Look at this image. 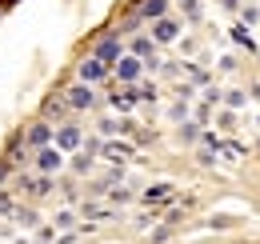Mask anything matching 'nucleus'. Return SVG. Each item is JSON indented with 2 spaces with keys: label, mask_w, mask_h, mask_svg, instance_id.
I'll list each match as a JSON object with an SVG mask.
<instances>
[{
  "label": "nucleus",
  "mask_w": 260,
  "mask_h": 244,
  "mask_svg": "<svg viewBox=\"0 0 260 244\" xmlns=\"http://www.w3.org/2000/svg\"><path fill=\"white\" fill-rule=\"evenodd\" d=\"M12 176H16V164H12L8 156H0V188H4V184L12 180Z\"/></svg>",
  "instance_id": "obj_26"
},
{
  "label": "nucleus",
  "mask_w": 260,
  "mask_h": 244,
  "mask_svg": "<svg viewBox=\"0 0 260 244\" xmlns=\"http://www.w3.org/2000/svg\"><path fill=\"white\" fill-rule=\"evenodd\" d=\"M140 104V88L136 84H124V88L108 92V108H116V112H132Z\"/></svg>",
  "instance_id": "obj_11"
},
{
  "label": "nucleus",
  "mask_w": 260,
  "mask_h": 244,
  "mask_svg": "<svg viewBox=\"0 0 260 244\" xmlns=\"http://www.w3.org/2000/svg\"><path fill=\"white\" fill-rule=\"evenodd\" d=\"M96 132H100V136H116V132H132V124L120 120V116H100Z\"/></svg>",
  "instance_id": "obj_17"
},
{
  "label": "nucleus",
  "mask_w": 260,
  "mask_h": 244,
  "mask_svg": "<svg viewBox=\"0 0 260 244\" xmlns=\"http://www.w3.org/2000/svg\"><path fill=\"white\" fill-rule=\"evenodd\" d=\"M12 220L24 224V228H32L36 220H40V212H36V208H12Z\"/></svg>",
  "instance_id": "obj_23"
},
{
  "label": "nucleus",
  "mask_w": 260,
  "mask_h": 244,
  "mask_svg": "<svg viewBox=\"0 0 260 244\" xmlns=\"http://www.w3.org/2000/svg\"><path fill=\"white\" fill-rule=\"evenodd\" d=\"M172 196H176L172 184H152V188H144L140 200H144V204H164V200H172Z\"/></svg>",
  "instance_id": "obj_16"
},
{
  "label": "nucleus",
  "mask_w": 260,
  "mask_h": 244,
  "mask_svg": "<svg viewBox=\"0 0 260 244\" xmlns=\"http://www.w3.org/2000/svg\"><path fill=\"white\" fill-rule=\"evenodd\" d=\"M96 136H100V132H96ZM96 156H104L108 164H124V160H132V156H136V148H132V144H120V140H104V136H100Z\"/></svg>",
  "instance_id": "obj_8"
},
{
  "label": "nucleus",
  "mask_w": 260,
  "mask_h": 244,
  "mask_svg": "<svg viewBox=\"0 0 260 244\" xmlns=\"http://www.w3.org/2000/svg\"><path fill=\"white\" fill-rule=\"evenodd\" d=\"M76 236H80V232H72V228H68L64 236H56V240H52V244H76Z\"/></svg>",
  "instance_id": "obj_34"
},
{
  "label": "nucleus",
  "mask_w": 260,
  "mask_h": 244,
  "mask_svg": "<svg viewBox=\"0 0 260 244\" xmlns=\"http://www.w3.org/2000/svg\"><path fill=\"white\" fill-rule=\"evenodd\" d=\"M80 216H88V220H116V208L112 204H100V200H84Z\"/></svg>",
  "instance_id": "obj_15"
},
{
  "label": "nucleus",
  "mask_w": 260,
  "mask_h": 244,
  "mask_svg": "<svg viewBox=\"0 0 260 244\" xmlns=\"http://www.w3.org/2000/svg\"><path fill=\"white\" fill-rule=\"evenodd\" d=\"M168 236H172V224H160V228L152 232V244H164V240H168Z\"/></svg>",
  "instance_id": "obj_33"
},
{
  "label": "nucleus",
  "mask_w": 260,
  "mask_h": 244,
  "mask_svg": "<svg viewBox=\"0 0 260 244\" xmlns=\"http://www.w3.org/2000/svg\"><path fill=\"white\" fill-rule=\"evenodd\" d=\"M0 16H4V12H0Z\"/></svg>",
  "instance_id": "obj_37"
},
{
  "label": "nucleus",
  "mask_w": 260,
  "mask_h": 244,
  "mask_svg": "<svg viewBox=\"0 0 260 244\" xmlns=\"http://www.w3.org/2000/svg\"><path fill=\"white\" fill-rule=\"evenodd\" d=\"M76 80H84V84H104V80H112V68L96 56H84V60L76 64Z\"/></svg>",
  "instance_id": "obj_4"
},
{
  "label": "nucleus",
  "mask_w": 260,
  "mask_h": 244,
  "mask_svg": "<svg viewBox=\"0 0 260 244\" xmlns=\"http://www.w3.org/2000/svg\"><path fill=\"white\" fill-rule=\"evenodd\" d=\"M180 28H184V24H180L176 16H160V20H152V32H148V36H152L156 44H176V40H180Z\"/></svg>",
  "instance_id": "obj_9"
},
{
  "label": "nucleus",
  "mask_w": 260,
  "mask_h": 244,
  "mask_svg": "<svg viewBox=\"0 0 260 244\" xmlns=\"http://www.w3.org/2000/svg\"><path fill=\"white\" fill-rule=\"evenodd\" d=\"M12 208H16V196L8 188H0V216H12Z\"/></svg>",
  "instance_id": "obj_27"
},
{
  "label": "nucleus",
  "mask_w": 260,
  "mask_h": 244,
  "mask_svg": "<svg viewBox=\"0 0 260 244\" xmlns=\"http://www.w3.org/2000/svg\"><path fill=\"white\" fill-rule=\"evenodd\" d=\"M52 144H56L60 152H80V144H84V132H80L76 124L68 120V124H60V128L52 132Z\"/></svg>",
  "instance_id": "obj_6"
},
{
  "label": "nucleus",
  "mask_w": 260,
  "mask_h": 244,
  "mask_svg": "<svg viewBox=\"0 0 260 244\" xmlns=\"http://www.w3.org/2000/svg\"><path fill=\"white\" fill-rule=\"evenodd\" d=\"M92 56H96V60H104L108 68H112V64H116L120 56H124V40H120L116 32H104V36H100L96 44H92Z\"/></svg>",
  "instance_id": "obj_3"
},
{
  "label": "nucleus",
  "mask_w": 260,
  "mask_h": 244,
  "mask_svg": "<svg viewBox=\"0 0 260 244\" xmlns=\"http://www.w3.org/2000/svg\"><path fill=\"white\" fill-rule=\"evenodd\" d=\"M140 100H156V88L152 84H140Z\"/></svg>",
  "instance_id": "obj_36"
},
{
  "label": "nucleus",
  "mask_w": 260,
  "mask_h": 244,
  "mask_svg": "<svg viewBox=\"0 0 260 244\" xmlns=\"http://www.w3.org/2000/svg\"><path fill=\"white\" fill-rule=\"evenodd\" d=\"M28 152H32V148L24 144V136H12V140H8V148H4L8 160H28Z\"/></svg>",
  "instance_id": "obj_19"
},
{
  "label": "nucleus",
  "mask_w": 260,
  "mask_h": 244,
  "mask_svg": "<svg viewBox=\"0 0 260 244\" xmlns=\"http://www.w3.org/2000/svg\"><path fill=\"white\" fill-rule=\"evenodd\" d=\"M240 20H244V24H256V20H260V8H256V4H244V8H240Z\"/></svg>",
  "instance_id": "obj_30"
},
{
  "label": "nucleus",
  "mask_w": 260,
  "mask_h": 244,
  "mask_svg": "<svg viewBox=\"0 0 260 244\" xmlns=\"http://www.w3.org/2000/svg\"><path fill=\"white\" fill-rule=\"evenodd\" d=\"M196 124H200V128H204V124L212 120V104H196V116H192Z\"/></svg>",
  "instance_id": "obj_31"
},
{
  "label": "nucleus",
  "mask_w": 260,
  "mask_h": 244,
  "mask_svg": "<svg viewBox=\"0 0 260 244\" xmlns=\"http://www.w3.org/2000/svg\"><path fill=\"white\" fill-rule=\"evenodd\" d=\"M168 116H172L176 124H184V120H188V104H184V100H176V104L168 108Z\"/></svg>",
  "instance_id": "obj_28"
},
{
  "label": "nucleus",
  "mask_w": 260,
  "mask_h": 244,
  "mask_svg": "<svg viewBox=\"0 0 260 244\" xmlns=\"http://www.w3.org/2000/svg\"><path fill=\"white\" fill-rule=\"evenodd\" d=\"M140 24H144V20L132 12V16H124V24H120V28H112V32H116V36H136V28H140Z\"/></svg>",
  "instance_id": "obj_25"
},
{
  "label": "nucleus",
  "mask_w": 260,
  "mask_h": 244,
  "mask_svg": "<svg viewBox=\"0 0 260 244\" xmlns=\"http://www.w3.org/2000/svg\"><path fill=\"white\" fill-rule=\"evenodd\" d=\"M112 76H116L120 84H136V80L144 76V60H140V56H132V52H124L120 60L112 64Z\"/></svg>",
  "instance_id": "obj_5"
},
{
  "label": "nucleus",
  "mask_w": 260,
  "mask_h": 244,
  "mask_svg": "<svg viewBox=\"0 0 260 244\" xmlns=\"http://www.w3.org/2000/svg\"><path fill=\"white\" fill-rule=\"evenodd\" d=\"M180 140H184V144H200V124L184 120V124H180Z\"/></svg>",
  "instance_id": "obj_22"
},
{
  "label": "nucleus",
  "mask_w": 260,
  "mask_h": 244,
  "mask_svg": "<svg viewBox=\"0 0 260 244\" xmlns=\"http://www.w3.org/2000/svg\"><path fill=\"white\" fill-rule=\"evenodd\" d=\"M168 8H172V0H140V4H136V16H140L144 24H152V20L168 16Z\"/></svg>",
  "instance_id": "obj_12"
},
{
  "label": "nucleus",
  "mask_w": 260,
  "mask_h": 244,
  "mask_svg": "<svg viewBox=\"0 0 260 244\" xmlns=\"http://www.w3.org/2000/svg\"><path fill=\"white\" fill-rule=\"evenodd\" d=\"M60 100H64L72 112H88V108H96V92H92V84H84V80H72V84L60 92Z\"/></svg>",
  "instance_id": "obj_1"
},
{
  "label": "nucleus",
  "mask_w": 260,
  "mask_h": 244,
  "mask_svg": "<svg viewBox=\"0 0 260 244\" xmlns=\"http://www.w3.org/2000/svg\"><path fill=\"white\" fill-rule=\"evenodd\" d=\"M16 188L28 192V196H52V176L48 172H16Z\"/></svg>",
  "instance_id": "obj_2"
},
{
  "label": "nucleus",
  "mask_w": 260,
  "mask_h": 244,
  "mask_svg": "<svg viewBox=\"0 0 260 244\" xmlns=\"http://www.w3.org/2000/svg\"><path fill=\"white\" fill-rule=\"evenodd\" d=\"M92 160H96V156L84 152V148H80V152H72V172H76V176H88V172H92Z\"/></svg>",
  "instance_id": "obj_18"
},
{
  "label": "nucleus",
  "mask_w": 260,
  "mask_h": 244,
  "mask_svg": "<svg viewBox=\"0 0 260 244\" xmlns=\"http://www.w3.org/2000/svg\"><path fill=\"white\" fill-rule=\"evenodd\" d=\"M208 224H212V228H228V224H232V216H212Z\"/></svg>",
  "instance_id": "obj_35"
},
{
  "label": "nucleus",
  "mask_w": 260,
  "mask_h": 244,
  "mask_svg": "<svg viewBox=\"0 0 260 244\" xmlns=\"http://www.w3.org/2000/svg\"><path fill=\"white\" fill-rule=\"evenodd\" d=\"M68 112H72V108H68V104L60 100V96H56V100H48V104H44L40 120H48L52 128H60V124H68Z\"/></svg>",
  "instance_id": "obj_14"
},
{
  "label": "nucleus",
  "mask_w": 260,
  "mask_h": 244,
  "mask_svg": "<svg viewBox=\"0 0 260 244\" xmlns=\"http://www.w3.org/2000/svg\"><path fill=\"white\" fill-rule=\"evenodd\" d=\"M36 172H48V176H56L60 168H64V152L56 148V144H44V148H36Z\"/></svg>",
  "instance_id": "obj_7"
},
{
  "label": "nucleus",
  "mask_w": 260,
  "mask_h": 244,
  "mask_svg": "<svg viewBox=\"0 0 260 244\" xmlns=\"http://www.w3.org/2000/svg\"><path fill=\"white\" fill-rule=\"evenodd\" d=\"M124 52L140 56V60H152V56H156V40L144 36V32H136V36H128V48H124Z\"/></svg>",
  "instance_id": "obj_13"
},
{
  "label": "nucleus",
  "mask_w": 260,
  "mask_h": 244,
  "mask_svg": "<svg viewBox=\"0 0 260 244\" xmlns=\"http://www.w3.org/2000/svg\"><path fill=\"white\" fill-rule=\"evenodd\" d=\"M220 100H224L228 108H244V104H248V92H244V88H228Z\"/></svg>",
  "instance_id": "obj_21"
},
{
  "label": "nucleus",
  "mask_w": 260,
  "mask_h": 244,
  "mask_svg": "<svg viewBox=\"0 0 260 244\" xmlns=\"http://www.w3.org/2000/svg\"><path fill=\"white\" fill-rule=\"evenodd\" d=\"M52 132H56V128H52V124L48 120H32L28 124V128H24V132H20V136H24V144H28V148H44V144H52Z\"/></svg>",
  "instance_id": "obj_10"
},
{
  "label": "nucleus",
  "mask_w": 260,
  "mask_h": 244,
  "mask_svg": "<svg viewBox=\"0 0 260 244\" xmlns=\"http://www.w3.org/2000/svg\"><path fill=\"white\" fill-rule=\"evenodd\" d=\"M128 200H132V192L124 184H112V188H108V204H128Z\"/></svg>",
  "instance_id": "obj_24"
},
{
  "label": "nucleus",
  "mask_w": 260,
  "mask_h": 244,
  "mask_svg": "<svg viewBox=\"0 0 260 244\" xmlns=\"http://www.w3.org/2000/svg\"><path fill=\"white\" fill-rule=\"evenodd\" d=\"M56 224H60V228H72V224H76V212H72V208H60V212H56Z\"/></svg>",
  "instance_id": "obj_32"
},
{
  "label": "nucleus",
  "mask_w": 260,
  "mask_h": 244,
  "mask_svg": "<svg viewBox=\"0 0 260 244\" xmlns=\"http://www.w3.org/2000/svg\"><path fill=\"white\" fill-rule=\"evenodd\" d=\"M232 40L244 48V52H256V40L248 36V28H240V24H232Z\"/></svg>",
  "instance_id": "obj_20"
},
{
  "label": "nucleus",
  "mask_w": 260,
  "mask_h": 244,
  "mask_svg": "<svg viewBox=\"0 0 260 244\" xmlns=\"http://www.w3.org/2000/svg\"><path fill=\"white\" fill-rule=\"evenodd\" d=\"M180 12L188 20H200V0H180Z\"/></svg>",
  "instance_id": "obj_29"
}]
</instances>
